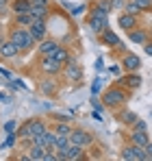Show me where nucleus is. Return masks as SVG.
Listing matches in <instances>:
<instances>
[{
  "label": "nucleus",
  "instance_id": "1",
  "mask_svg": "<svg viewBox=\"0 0 152 161\" xmlns=\"http://www.w3.org/2000/svg\"><path fill=\"white\" fill-rule=\"evenodd\" d=\"M18 48H20V53H26V50H30L33 48V44H35V39H33V35H30V31L26 26H18L11 31V37H9Z\"/></svg>",
  "mask_w": 152,
  "mask_h": 161
},
{
  "label": "nucleus",
  "instance_id": "2",
  "mask_svg": "<svg viewBox=\"0 0 152 161\" xmlns=\"http://www.w3.org/2000/svg\"><path fill=\"white\" fill-rule=\"evenodd\" d=\"M89 28L94 33H102L104 28H109V15L104 11H100V9H94L91 18H89Z\"/></svg>",
  "mask_w": 152,
  "mask_h": 161
},
{
  "label": "nucleus",
  "instance_id": "3",
  "mask_svg": "<svg viewBox=\"0 0 152 161\" xmlns=\"http://www.w3.org/2000/svg\"><path fill=\"white\" fill-rule=\"evenodd\" d=\"M102 100H104V105H106V107L122 105V103L126 100V92H124V89H120V87H111V89H106V92L102 94Z\"/></svg>",
  "mask_w": 152,
  "mask_h": 161
},
{
  "label": "nucleus",
  "instance_id": "4",
  "mask_svg": "<svg viewBox=\"0 0 152 161\" xmlns=\"http://www.w3.org/2000/svg\"><path fill=\"white\" fill-rule=\"evenodd\" d=\"M122 159H128V161H146V153H144V148H141V146L130 144V146H126V148L122 150Z\"/></svg>",
  "mask_w": 152,
  "mask_h": 161
},
{
  "label": "nucleus",
  "instance_id": "5",
  "mask_svg": "<svg viewBox=\"0 0 152 161\" xmlns=\"http://www.w3.org/2000/svg\"><path fill=\"white\" fill-rule=\"evenodd\" d=\"M70 142H72V144H78V146H83V148H87V146L94 144V135H89L87 131L76 129V131L70 133Z\"/></svg>",
  "mask_w": 152,
  "mask_h": 161
},
{
  "label": "nucleus",
  "instance_id": "6",
  "mask_svg": "<svg viewBox=\"0 0 152 161\" xmlns=\"http://www.w3.org/2000/svg\"><path fill=\"white\" fill-rule=\"evenodd\" d=\"M28 31H30V35H33L35 42H44V39H46V33H48L44 20H33V24L28 26Z\"/></svg>",
  "mask_w": 152,
  "mask_h": 161
},
{
  "label": "nucleus",
  "instance_id": "7",
  "mask_svg": "<svg viewBox=\"0 0 152 161\" xmlns=\"http://www.w3.org/2000/svg\"><path fill=\"white\" fill-rule=\"evenodd\" d=\"M41 70H44L46 74H50V76H54V74H59V72L63 70V63L54 61L52 57H44V59H41Z\"/></svg>",
  "mask_w": 152,
  "mask_h": 161
},
{
  "label": "nucleus",
  "instance_id": "8",
  "mask_svg": "<svg viewBox=\"0 0 152 161\" xmlns=\"http://www.w3.org/2000/svg\"><path fill=\"white\" fill-rule=\"evenodd\" d=\"M18 54H20V48H18L11 39H9V42L4 39V42L0 44V57H2V59H13V57H18Z\"/></svg>",
  "mask_w": 152,
  "mask_h": 161
},
{
  "label": "nucleus",
  "instance_id": "9",
  "mask_svg": "<svg viewBox=\"0 0 152 161\" xmlns=\"http://www.w3.org/2000/svg\"><path fill=\"white\" fill-rule=\"evenodd\" d=\"M122 68L126 70V72H137L139 68H141V59L137 57V54H126L124 59H122Z\"/></svg>",
  "mask_w": 152,
  "mask_h": 161
},
{
  "label": "nucleus",
  "instance_id": "10",
  "mask_svg": "<svg viewBox=\"0 0 152 161\" xmlns=\"http://www.w3.org/2000/svg\"><path fill=\"white\" fill-rule=\"evenodd\" d=\"M46 155H48V148H46V146H30L26 159H30V161H46Z\"/></svg>",
  "mask_w": 152,
  "mask_h": 161
},
{
  "label": "nucleus",
  "instance_id": "11",
  "mask_svg": "<svg viewBox=\"0 0 152 161\" xmlns=\"http://www.w3.org/2000/svg\"><path fill=\"white\" fill-rule=\"evenodd\" d=\"M65 74H68V79L70 80H78L83 76V70H80V65L72 61V59H68V65H65Z\"/></svg>",
  "mask_w": 152,
  "mask_h": 161
},
{
  "label": "nucleus",
  "instance_id": "12",
  "mask_svg": "<svg viewBox=\"0 0 152 161\" xmlns=\"http://www.w3.org/2000/svg\"><path fill=\"white\" fill-rule=\"evenodd\" d=\"M100 39H102V44H106V46H122V39L113 31H109V28H104L100 33Z\"/></svg>",
  "mask_w": 152,
  "mask_h": 161
},
{
  "label": "nucleus",
  "instance_id": "13",
  "mask_svg": "<svg viewBox=\"0 0 152 161\" xmlns=\"http://www.w3.org/2000/svg\"><path fill=\"white\" fill-rule=\"evenodd\" d=\"M130 142L135 144V146H146L148 142H150V135H148V131H133L130 133Z\"/></svg>",
  "mask_w": 152,
  "mask_h": 161
},
{
  "label": "nucleus",
  "instance_id": "14",
  "mask_svg": "<svg viewBox=\"0 0 152 161\" xmlns=\"http://www.w3.org/2000/svg\"><path fill=\"white\" fill-rule=\"evenodd\" d=\"M57 46H59V44H57L54 39H44V42H39V48H37V50H39L41 57H50Z\"/></svg>",
  "mask_w": 152,
  "mask_h": 161
},
{
  "label": "nucleus",
  "instance_id": "15",
  "mask_svg": "<svg viewBox=\"0 0 152 161\" xmlns=\"http://www.w3.org/2000/svg\"><path fill=\"white\" fill-rule=\"evenodd\" d=\"M135 26H137V15H133V13H124V15H120V28H124V31H133Z\"/></svg>",
  "mask_w": 152,
  "mask_h": 161
},
{
  "label": "nucleus",
  "instance_id": "16",
  "mask_svg": "<svg viewBox=\"0 0 152 161\" xmlns=\"http://www.w3.org/2000/svg\"><path fill=\"white\" fill-rule=\"evenodd\" d=\"M50 57L54 59V61H59V63H63V65H65V63H68V59H70V53H68V48L57 46V48H54V53H52Z\"/></svg>",
  "mask_w": 152,
  "mask_h": 161
},
{
  "label": "nucleus",
  "instance_id": "17",
  "mask_svg": "<svg viewBox=\"0 0 152 161\" xmlns=\"http://www.w3.org/2000/svg\"><path fill=\"white\" fill-rule=\"evenodd\" d=\"M120 83H124V85H128V87L137 89V87L141 85V76L135 74V72H128V76H126V79H120Z\"/></svg>",
  "mask_w": 152,
  "mask_h": 161
},
{
  "label": "nucleus",
  "instance_id": "18",
  "mask_svg": "<svg viewBox=\"0 0 152 161\" xmlns=\"http://www.w3.org/2000/svg\"><path fill=\"white\" fill-rule=\"evenodd\" d=\"M15 22H18V26H30L33 24V15H30V11H24V13H15Z\"/></svg>",
  "mask_w": 152,
  "mask_h": 161
},
{
  "label": "nucleus",
  "instance_id": "19",
  "mask_svg": "<svg viewBox=\"0 0 152 161\" xmlns=\"http://www.w3.org/2000/svg\"><path fill=\"white\" fill-rule=\"evenodd\" d=\"M30 15H33V20H44V18L48 15V7L33 4V7H30Z\"/></svg>",
  "mask_w": 152,
  "mask_h": 161
},
{
  "label": "nucleus",
  "instance_id": "20",
  "mask_svg": "<svg viewBox=\"0 0 152 161\" xmlns=\"http://www.w3.org/2000/svg\"><path fill=\"white\" fill-rule=\"evenodd\" d=\"M128 39L133 44H146V31H128Z\"/></svg>",
  "mask_w": 152,
  "mask_h": 161
},
{
  "label": "nucleus",
  "instance_id": "21",
  "mask_svg": "<svg viewBox=\"0 0 152 161\" xmlns=\"http://www.w3.org/2000/svg\"><path fill=\"white\" fill-rule=\"evenodd\" d=\"M39 133H46V124L37 118L30 120V135H39Z\"/></svg>",
  "mask_w": 152,
  "mask_h": 161
},
{
  "label": "nucleus",
  "instance_id": "22",
  "mask_svg": "<svg viewBox=\"0 0 152 161\" xmlns=\"http://www.w3.org/2000/svg\"><path fill=\"white\" fill-rule=\"evenodd\" d=\"M30 0H15L13 2V11L15 13H24V11H30Z\"/></svg>",
  "mask_w": 152,
  "mask_h": 161
},
{
  "label": "nucleus",
  "instance_id": "23",
  "mask_svg": "<svg viewBox=\"0 0 152 161\" xmlns=\"http://www.w3.org/2000/svg\"><path fill=\"white\" fill-rule=\"evenodd\" d=\"M15 137H18V139H28V137H30V120L24 122V124L15 131Z\"/></svg>",
  "mask_w": 152,
  "mask_h": 161
},
{
  "label": "nucleus",
  "instance_id": "24",
  "mask_svg": "<svg viewBox=\"0 0 152 161\" xmlns=\"http://www.w3.org/2000/svg\"><path fill=\"white\" fill-rule=\"evenodd\" d=\"M54 133L57 135H68L72 133V126H70V122H57V126H54Z\"/></svg>",
  "mask_w": 152,
  "mask_h": 161
},
{
  "label": "nucleus",
  "instance_id": "25",
  "mask_svg": "<svg viewBox=\"0 0 152 161\" xmlns=\"http://www.w3.org/2000/svg\"><path fill=\"white\" fill-rule=\"evenodd\" d=\"M94 9H100V11H104L106 15L111 13V0H96V4H94Z\"/></svg>",
  "mask_w": 152,
  "mask_h": 161
},
{
  "label": "nucleus",
  "instance_id": "26",
  "mask_svg": "<svg viewBox=\"0 0 152 161\" xmlns=\"http://www.w3.org/2000/svg\"><path fill=\"white\" fill-rule=\"evenodd\" d=\"M44 135H46V148L54 153V142H57V133H54V131H46Z\"/></svg>",
  "mask_w": 152,
  "mask_h": 161
},
{
  "label": "nucleus",
  "instance_id": "27",
  "mask_svg": "<svg viewBox=\"0 0 152 161\" xmlns=\"http://www.w3.org/2000/svg\"><path fill=\"white\" fill-rule=\"evenodd\" d=\"M130 126H133V131H148V124H146V120H139V118H137V120H135Z\"/></svg>",
  "mask_w": 152,
  "mask_h": 161
},
{
  "label": "nucleus",
  "instance_id": "28",
  "mask_svg": "<svg viewBox=\"0 0 152 161\" xmlns=\"http://www.w3.org/2000/svg\"><path fill=\"white\" fill-rule=\"evenodd\" d=\"M122 120H124L126 124H133V122L137 120V113H133V111H124V113H122Z\"/></svg>",
  "mask_w": 152,
  "mask_h": 161
},
{
  "label": "nucleus",
  "instance_id": "29",
  "mask_svg": "<svg viewBox=\"0 0 152 161\" xmlns=\"http://www.w3.org/2000/svg\"><path fill=\"white\" fill-rule=\"evenodd\" d=\"M126 13H133V15H137V13H141V9L137 7V2H126Z\"/></svg>",
  "mask_w": 152,
  "mask_h": 161
},
{
  "label": "nucleus",
  "instance_id": "30",
  "mask_svg": "<svg viewBox=\"0 0 152 161\" xmlns=\"http://www.w3.org/2000/svg\"><path fill=\"white\" fill-rule=\"evenodd\" d=\"M41 92H44V94H52V92H54L52 80H44V83H41Z\"/></svg>",
  "mask_w": 152,
  "mask_h": 161
},
{
  "label": "nucleus",
  "instance_id": "31",
  "mask_svg": "<svg viewBox=\"0 0 152 161\" xmlns=\"http://www.w3.org/2000/svg\"><path fill=\"white\" fill-rule=\"evenodd\" d=\"M137 2V7L144 11V9H152V0H135Z\"/></svg>",
  "mask_w": 152,
  "mask_h": 161
},
{
  "label": "nucleus",
  "instance_id": "32",
  "mask_svg": "<svg viewBox=\"0 0 152 161\" xmlns=\"http://www.w3.org/2000/svg\"><path fill=\"white\" fill-rule=\"evenodd\" d=\"M144 153H146V161H152V142L144 146Z\"/></svg>",
  "mask_w": 152,
  "mask_h": 161
},
{
  "label": "nucleus",
  "instance_id": "33",
  "mask_svg": "<svg viewBox=\"0 0 152 161\" xmlns=\"http://www.w3.org/2000/svg\"><path fill=\"white\" fill-rule=\"evenodd\" d=\"M4 131H7V133H13V131H15V124H13V122H7V124H4Z\"/></svg>",
  "mask_w": 152,
  "mask_h": 161
},
{
  "label": "nucleus",
  "instance_id": "34",
  "mask_svg": "<svg viewBox=\"0 0 152 161\" xmlns=\"http://www.w3.org/2000/svg\"><path fill=\"white\" fill-rule=\"evenodd\" d=\"M30 4H39V7H48V0H30Z\"/></svg>",
  "mask_w": 152,
  "mask_h": 161
},
{
  "label": "nucleus",
  "instance_id": "35",
  "mask_svg": "<svg viewBox=\"0 0 152 161\" xmlns=\"http://www.w3.org/2000/svg\"><path fill=\"white\" fill-rule=\"evenodd\" d=\"M124 4V0H111V7L113 9H117V7H122Z\"/></svg>",
  "mask_w": 152,
  "mask_h": 161
},
{
  "label": "nucleus",
  "instance_id": "36",
  "mask_svg": "<svg viewBox=\"0 0 152 161\" xmlns=\"http://www.w3.org/2000/svg\"><path fill=\"white\" fill-rule=\"evenodd\" d=\"M80 11H85V4H80V7H74V9H72V13H74V15H78Z\"/></svg>",
  "mask_w": 152,
  "mask_h": 161
},
{
  "label": "nucleus",
  "instance_id": "37",
  "mask_svg": "<svg viewBox=\"0 0 152 161\" xmlns=\"http://www.w3.org/2000/svg\"><path fill=\"white\" fill-rule=\"evenodd\" d=\"M109 72H111V74H120V68H117V65H111V70H109Z\"/></svg>",
  "mask_w": 152,
  "mask_h": 161
},
{
  "label": "nucleus",
  "instance_id": "38",
  "mask_svg": "<svg viewBox=\"0 0 152 161\" xmlns=\"http://www.w3.org/2000/svg\"><path fill=\"white\" fill-rule=\"evenodd\" d=\"M11 100V96H4V94H0V103H9Z\"/></svg>",
  "mask_w": 152,
  "mask_h": 161
},
{
  "label": "nucleus",
  "instance_id": "39",
  "mask_svg": "<svg viewBox=\"0 0 152 161\" xmlns=\"http://www.w3.org/2000/svg\"><path fill=\"white\" fill-rule=\"evenodd\" d=\"M146 54H150V57H152V44H146Z\"/></svg>",
  "mask_w": 152,
  "mask_h": 161
},
{
  "label": "nucleus",
  "instance_id": "40",
  "mask_svg": "<svg viewBox=\"0 0 152 161\" xmlns=\"http://www.w3.org/2000/svg\"><path fill=\"white\" fill-rule=\"evenodd\" d=\"M0 2H7V0H0Z\"/></svg>",
  "mask_w": 152,
  "mask_h": 161
}]
</instances>
